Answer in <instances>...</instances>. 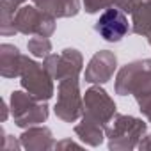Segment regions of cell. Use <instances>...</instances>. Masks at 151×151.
I'll list each match as a JSON object with an SVG mask.
<instances>
[{
	"mask_svg": "<svg viewBox=\"0 0 151 151\" xmlns=\"http://www.w3.org/2000/svg\"><path fill=\"white\" fill-rule=\"evenodd\" d=\"M147 132V123L139 117L116 114L105 126V137L109 140V149L112 151H130L135 149L140 139Z\"/></svg>",
	"mask_w": 151,
	"mask_h": 151,
	"instance_id": "cell-1",
	"label": "cell"
},
{
	"mask_svg": "<svg viewBox=\"0 0 151 151\" xmlns=\"http://www.w3.org/2000/svg\"><path fill=\"white\" fill-rule=\"evenodd\" d=\"M9 110L14 119V124L20 128H29L34 124H41L48 119V107L45 101L34 98L25 89L13 91L9 98Z\"/></svg>",
	"mask_w": 151,
	"mask_h": 151,
	"instance_id": "cell-2",
	"label": "cell"
},
{
	"mask_svg": "<svg viewBox=\"0 0 151 151\" xmlns=\"http://www.w3.org/2000/svg\"><path fill=\"white\" fill-rule=\"evenodd\" d=\"M53 110H55V116L64 123H75L84 116V96L80 93L78 78L59 80L57 101Z\"/></svg>",
	"mask_w": 151,
	"mask_h": 151,
	"instance_id": "cell-3",
	"label": "cell"
},
{
	"mask_svg": "<svg viewBox=\"0 0 151 151\" xmlns=\"http://www.w3.org/2000/svg\"><path fill=\"white\" fill-rule=\"evenodd\" d=\"M20 82L22 87L32 94L34 98L41 100V101H48L53 96V77L48 73V69L45 68V64H39L32 59H29L25 55L23 59V66H22V73H20Z\"/></svg>",
	"mask_w": 151,
	"mask_h": 151,
	"instance_id": "cell-4",
	"label": "cell"
},
{
	"mask_svg": "<svg viewBox=\"0 0 151 151\" xmlns=\"http://www.w3.org/2000/svg\"><path fill=\"white\" fill-rule=\"evenodd\" d=\"M147 84H151V59H139L124 64L117 71L114 89L119 96H133Z\"/></svg>",
	"mask_w": 151,
	"mask_h": 151,
	"instance_id": "cell-5",
	"label": "cell"
},
{
	"mask_svg": "<svg viewBox=\"0 0 151 151\" xmlns=\"http://www.w3.org/2000/svg\"><path fill=\"white\" fill-rule=\"evenodd\" d=\"M55 16L41 11L37 6L23 4L14 14V25L18 34L25 36H45L50 37L55 32Z\"/></svg>",
	"mask_w": 151,
	"mask_h": 151,
	"instance_id": "cell-6",
	"label": "cell"
},
{
	"mask_svg": "<svg viewBox=\"0 0 151 151\" xmlns=\"http://www.w3.org/2000/svg\"><path fill=\"white\" fill-rule=\"evenodd\" d=\"M116 114H117V109H116L114 100L109 96V93L103 87H100V84H96L86 91V94H84V116L107 126Z\"/></svg>",
	"mask_w": 151,
	"mask_h": 151,
	"instance_id": "cell-7",
	"label": "cell"
},
{
	"mask_svg": "<svg viewBox=\"0 0 151 151\" xmlns=\"http://www.w3.org/2000/svg\"><path fill=\"white\" fill-rule=\"evenodd\" d=\"M94 30L109 43H119L126 34L132 32V22H128L126 13L119 7H109L105 9L98 22L94 23Z\"/></svg>",
	"mask_w": 151,
	"mask_h": 151,
	"instance_id": "cell-8",
	"label": "cell"
},
{
	"mask_svg": "<svg viewBox=\"0 0 151 151\" xmlns=\"http://www.w3.org/2000/svg\"><path fill=\"white\" fill-rule=\"evenodd\" d=\"M117 69V57L110 50H100L96 52L87 68H86V82L89 84H107Z\"/></svg>",
	"mask_w": 151,
	"mask_h": 151,
	"instance_id": "cell-9",
	"label": "cell"
},
{
	"mask_svg": "<svg viewBox=\"0 0 151 151\" xmlns=\"http://www.w3.org/2000/svg\"><path fill=\"white\" fill-rule=\"evenodd\" d=\"M22 147L27 151H46V149H55V140L52 135V130L46 126H29L23 130L20 135Z\"/></svg>",
	"mask_w": 151,
	"mask_h": 151,
	"instance_id": "cell-10",
	"label": "cell"
},
{
	"mask_svg": "<svg viewBox=\"0 0 151 151\" xmlns=\"http://www.w3.org/2000/svg\"><path fill=\"white\" fill-rule=\"evenodd\" d=\"M84 69V57L77 48H64L59 53V64H57V73L55 80H64V78H80V73Z\"/></svg>",
	"mask_w": 151,
	"mask_h": 151,
	"instance_id": "cell-11",
	"label": "cell"
},
{
	"mask_svg": "<svg viewBox=\"0 0 151 151\" xmlns=\"http://www.w3.org/2000/svg\"><path fill=\"white\" fill-rule=\"evenodd\" d=\"M25 55L9 43L0 45V75L4 78H16L22 73Z\"/></svg>",
	"mask_w": 151,
	"mask_h": 151,
	"instance_id": "cell-12",
	"label": "cell"
},
{
	"mask_svg": "<svg viewBox=\"0 0 151 151\" xmlns=\"http://www.w3.org/2000/svg\"><path fill=\"white\" fill-rule=\"evenodd\" d=\"M75 133L84 144L96 147L105 139V126L87 116H82L80 121L75 124Z\"/></svg>",
	"mask_w": 151,
	"mask_h": 151,
	"instance_id": "cell-13",
	"label": "cell"
},
{
	"mask_svg": "<svg viewBox=\"0 0 151 151\" xmlns=\"http://www.w3.org/2000/svg\"><path fill=\"white\" fill-rule=\"evenodd\" d=\"M32 4L55 18H71L80 11V0H32Z\"/></svg>",
	"mask_w": 151,
	"mask_h": 151,
	"instance_id": "cell-14",
	"label": "cell"
},
{
	"mask_svg": "<svg viewBox=\"0 0 151 151\" xmlns=\"http://www.w3.org/2000/svg\"><path fill=\"white\" fill-rule=\"evenodd\" d=\"M132 32L147 36L151 32V0H140L132 13Z\"/></svg>",
	"mask_w": 151,
	"mask_h": 151,
	"instance_id": "cell-15",
	"label": "cell"
},
{
	"mask_svg": "<svg viewBox=\"0 0 151 151\" xmlns=\"http://www.w3.org/2000/svg\"><path fill=\"white\" fill-rule=\"evenodd\" d=\"M27 50H29V53H32L37 59H45L46 55L52 53V41L45 36H34L29 39Z\"/></svg>",
	"mask_w": 151,
	"mask_h": 151,
	"instance_id": "cell-16",
	"label": "cell"
},
{
	"mask_svg": "<svg viewBox=\"0 0 151 151\" xmlns=\"http://www.w3.org/2000/svg\"><path fill=\"white\" fill-rule=\"evenodd\" d=\"M137 105H139V110L142 112V116L151 123V84L144 86L142 89H139L135 94H133Z\"/></svg>",
	"mask_w": 151,
	"mask_h": 151,
	"instance_id": "cell-17",
	"label": "cell"
},
{
	"mask_svg": "<svg viewBox=\"0 0 151 151\" xmlns=\"http://www.w3.org/2000/svg\"><path fill=\"white\" fill-rule=\"evenodd\" d=\"M0 34L2 36H14L18 34L16 25H14V13L0 7Z\"/></svg>",
	"mask_w": 151,
	"mask_h": 151,
	"instance_id": "cell-18",
	"label": "cell"
},
{
	"mask_svg": "<svg viewBox=\"0 0 151 151\" xmlns=\"http://www.w3.org/2000/svg\"><path fill=\"white\" fill-rule=\"evenodd\" d=\"M84 9L89 14H96L100 11H105L114 6V0H82Z\"/></svg>",
	"mask_w": 151,
	"mask_h": 151,
	"instance_id": "cell-19",
	"label": "cell"
},
{
	"mask_svg": "<svg viewBox=\"0 0 151 151\" xmlns=\"http://www.w3.org/2000/svg\"><path fill=\"white\" fill-rule=\"evenodd\" d=\"M43 64L45 68L48 69V73L55 78V73H57V64H59V53H50L43 59Z\"/></svg>",
	"mask_w": 151,
	"mask_h": 151,
	"instance_id": "cell-20",
	"label": "cell"
},
{
	"mask_svg": "<svg viewBox=\"0 0 151 151\" xmlns=\"http://www.w3.org/2000/svg\"><path fill=\"white\" fill-rule=\"evenodd\" d=\"M139 2H140V0H114V7H119L121 11H124V13H130V14H132Z\"/></svg>",
	"mask_w": 151,
	"mask_h": 151,
	"instance_id": "cell-21",
	"label": "cell"
},
{
	"mask_svg": "<svg viewBox=\"0 0 151 151\" xmlns=\"http://www.w3.org/2000/svg\"><path fill=\"white\" fill-rule=\"evenodd\" d=\"M25 2H27V0H0V7H6V9L13 11V13L16 14V11H18Z\"/></svg>",
	"mask_w": 151,
	"mask_h": 151,
	"instance_id": "cell-22",
	"label": "cell"
},
{
	"mask_svg": "<svg viewBox=\"0 0 151 151\" xmlns=\"http://www.w3.org/2000/svg\"><path fill=\"white\" fill-rule=\"evenodd\" d=\"M2 133H4V130H2ZM2 147L4 149H20L22 147V142L20 140H14V137L4 133V137H2Z\"/></svg>",
	"mask_w": 151,
	"mask_h": 151,
	"instance_id": "cell-23",
	"label": "cell"
},
{
	"mask_svg": "<svg viewBox=\"0 0 151 151\" xmlns=\"http://www.w3.org/2000/svg\"><path fill=\"white\" fill-rule=\"evenodd\" d=\"M62 147H78V144L71 139H62V140L55 142V149H62Z\"/></svg>",
	"mask_w": 151,
	"mask_h": 151,
	"instance_id": "cell-24",
	"label": "cell"
},
{
	"mask_svg": "<svg viewBox=\"0 0 151 151\" xmlns=\"http://www.w3.org/2000/svg\"><path fill=\"white\" fill-rule=\"evenodd\" d=\"M137 147H139V149H151V133L144 135V137L140 139V142H139Z\"/></svg>",
	"mask_w": 151,
	"mask_h": 151,
	"instance_id": "cell-25",
	"label": "cell"
},
{
	"mask_svg": "<svg viewBox=\"0 0 151 151\" xmlns=\"http://www.w3.org/2000/svg\"><path fill=\"white\" fill-rule=\"evenodd\" d=\"M147 41H149V46H151V32L147 34Z\"/></svg>",
	"mask_w": 151,
	"mask_h": 151,
	"instance_id": "cell-26",
	"label": "cell"
}]
</instances>
